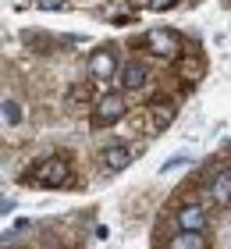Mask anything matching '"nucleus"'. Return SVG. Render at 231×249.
I'll return each instance as SVG.
<instances>
[{"mask_svg":"<svg viewBox=\"0 0 231 249\" xmlns=\"http://www.w3.org/2000/svg\"><path fill=\"white\" fill-rule=\"evenodd\" d=\"M68 175H71L68 160H61V157H46V160L32 164L25 171V182L29 185H39V189H61L68 182Z\"/></svg>","mask_w":231,"mask_h":249,"instance_id":"nucleus-1","label":"nucleus"},{"mask_svg":"<svg viewBox=\"0 0 231 249\" xmlns=\"http://www.w3.org/2000/svg\"><path fill=\"white\" fill-rule=\"evenodd\" d=\"M124 110H128L124 93H100L96 104H92V128H107V124L121 121Z\"/></svg>","mask_w":231,"mask_h":249,"instance_id":"nucleus-2","label":"nucleus"},{"mask_svg":"<svg viewBox=\"0 0 231 249\" xmlns=\"http://www.w3.org/2000/svg\"><path fill=\"white\" fill-rule=\"evenodd\" d=\"M175 224H178V231H203L210 224V210L203 203H185L175 213Z\"/></svg>","mask_w":231,"mask_h":249,"instance_id":"nucleus-3","label":"nucleus"},{"mask_svg":"<svg viewBox=\"0 0 231 249\" xmlns=\"http://www.w3.org/2000/svg\"><path fill=\"white\" fill-rule=\"evenodd\" d=\"M206 196H210V203H217V207H231V167L210 175V182H206Z\"/></svg>","mask_w":231,"mask_h":249,"instance_id":"nucleus-4","label":"nucleus"},{"mask_svg":"<svg viewBox=\"0 0 231 249\" xmlns=\"http://www.w3.org/2000/svg\"><path fill=\"white\" fill-rule=\"evenodd\" d=\"M89 75L96 78V82H107V78L121 75L118 71V57H114V50H96L89 57Z\"/></svg>","mask_w":231,"mask_h":249,"instance_id":"nucleus-5","label":"nucleus"},{"mask_svg":"<svg viewBox=\"0 0 231 249\" xmlns=\"http://www.w3.org/2000/svg\"><path fill=\"white\" fill-rule=\"evenodd\" d=\"M146 47L157 53V57H175L178 53V43L175 36H171L167 29H153V32H146Z\"/></svg>","mask_w":231,"mask_h":249,"instance_id":"nucleus-6","label":"nucleus"},{"mask_svg":"<svg viewBox=\"0 0 231 249\" xmlns=\"http://www.w3.org/2000/svg\"><path fill=\"white\" fill-rule=\"evenodd\" d=\"M132 157H135V153L128 150V146L114 142V146H107V150H103L100 160H103V167H107V171H124V167L132 164Z\"/></svg>","mask_w":231,"mask_h":249,"instance_id":"nucleus-7","label":"nucleus"},{"mask_svg":"<svg viewBox=\"0 0 231 249\" xmlns=\"http://www.w3.org/2000/svg\"><path fill=\"white\" fill-rule=\"evenodd\" d=\"M146 114H149L153 132H160V128H167V124L175 121V104H171V100H153V104L146 107Z\"/></svg>","mask_w":231,"mask_h":249,"instance_id":"nucleus-8","label":"nucleus"},{"mask_svg":"<svg viewBox=\"0 0 231 249\" xmlns=\"http://www.w3.org/2000/svg\"><path fill=\"white\" fill-rule=\"evenodd\" d=\"M118 82H121V89H142L146 82H149V71H146V64H124L121 68V75H118Z\"/></svg>","mask_w":231,"mask_h":249,"instance_id":"nucleus-9","label":"nucleus"},{"mask_svg":"<svg viewBox=\"0 0 231 249\" xmlns=\"http://www.w3.org/2000/svg\"><path fill=\"white\" fill-rule=\"evenodd\" d=\"M167 249H206V235L203 231H175Z\"/></svg>","mask_w":231,"mask_h":249,"instance_id":"nucleus-10","label":"nucleus"},{"mask_svg":"<svg viewBox=\"0 0 231 249\" xmlns=\"http://www.w3.org/2000/svg\"><path fill=\"white\" fill-rule=\"evenodd\" d=\"M0 118H4V124H21V104L7 96L4 104H0Z\"/></svg>","mask_w":231,"mask_h":249,"instance_id":"nucleus-11","label":"nucleus"},{"mask_svg":"<svg viewBox=\"0 0 231 249\" xmlns=\"http://www.w3.org/2000/svg\"><path fill=\"white\" fill-rule=\"evenodd\" d=\"M135 4H139V7H149V11H167L175 0H135Z\"/></svg>","mask_w":231,"mask_h":249,"instance_id":"nucleus-12","label":"nucleus"},{"mask_svg":"<svg viewBox=\"0 0 231 249\" xmlns=\"http://www.w3.org/2000/svg\"><path fill=\"white\" fill-rule=\"evenodd\" d=\"M185 164H192V157H171V160H167L164 167H160V171L167 175V171H175V167H185Z\"/></svg>","mask_w":231,"mask_h":249,"instance_id":"nucleus-13","label":"nucleus"},{"mask_svg":"<svg viewBox=\"0 0 231 249\" xmlns=\"http://www.w3.org/2000/svg\"><path fill=\"white\" fill-rule=\"evenodd\" d=\"M39 7H46V11H61L64 7V0H36Z\"/></svg>","mask_w":231,"mask_h":249,"instance_id":"nucleus-14","label":"nucleus"}]
</instances>
